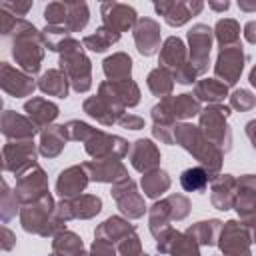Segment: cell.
<instances>
[{"mask_svg": "<svg viewBox=\"0 0 256 256\" xmlns=\"http://www.w3.org/2000/svg\"><path fill=\"white\" fill-rule=\"evenodd\" d=\"M208 8H212L214 12H224V10H228V8H230V2H228V0H224V2L210 0V2H208Z\"/></svg>", "mask_w": 256, "mask_h": 256, "instance_id": "cell-59", "label": "cell"}, {"mask_svg": "<svg viewBox=\"0 0 256 256\" xmlns=\"http://www.w3.org/2000/svg\"><path fill=\"white\" fill-rule=\"evenodd\" d=\"M116 248H118L120 256H148V254H144L142 242H140V238H138L136 232H132L130 236H126L120 244H116Z\"/></svg>", "mask_w": 256, "mask_h": 256, "instance_id": "cell-49", "label": "cell"}, {"mask_svg": "<svg viewBox=\"0 0 256 256\" xmlns=\"http://www.w3.org/2000/svg\"><path fill=\"white\" fill-rule=\"evenodd\" d=\"M72 36V32L64 26H46L42 30V40H44V46L52 52H60L62 44Z\"/></svg>", "mask_w": 256, "mask_h": 256, "instance_id": "cell-42", "label": "cell"}, {"mask_svg": "<svg viewBox=\"0 0 256 256\" xmlns=\"http://www.w3.org/2000/svg\"><path fill=\"white\" fill-rule=\"evenodd\" d=\"M98 94L108 98L110 102L122 106L124 110L126 108H134L140 102V88H138V84L132 78L130 80H122V82L104 80L98 86Z\"/></svg>", "mask_w": 256, "mask_h": 256, "instance_id": "cell-17", "label": "cell"}, {"mask_svg": "<svg viewBox=\"0 0 256 256\" xmlns=\"http://www.w3.org/2000/svg\"><path fill=\"white\" fill-rule=\"evenodd\" d=\"M224 222L210 218V220H200L192 226L186 228V234L192 236L200 246H216L218 238H220V230H222Z\"/></svg>", "mask_w": 256, "mask_h": 256, "instance_id": "cell-31", "label": "cell"}, {"mask_svg": "<svg viewBox=\"0 0 256 256\" xmlns=\"http://www.w3.org/2000/svg\"><path fill=\"white\" fill-rule=\"evenodd\" d=\"M92 182L118 184L128 178V170L120 160H88L82 164Z\"/></svg>", "mask_w": 256, "mask_h": 256, "instance_id": "cell-22", "label": "cell"}, {"mask_svg": "<svg viewBox=\"0 0 256 256\" xmlns=\"http://www.w3.org/2000/svg\"><path fill=\"white\" fill-rule=\"evenodd\" d=\"M64 130H66L68 140H72V142H86V140H90L94 136V132L98 128H92L90 124H86L82 120H68L64 124Z\"/></svg>", "mask_w": 256, "mask_h": 256, "instance_id": "cell-45", "label": "cell"}, {"mask_svg": "<svg viewBox=\"0 0 256 256\" xmlns=\"http://www.w3.org/2000/svg\"><path fill=\"white\" fill-rule=\"evenodd\" d=\"M52 252L62 256H88V252H84L82 238L70 230H62L52 238Z\"/></svg>", "mask_w": 256, "mask_h": 256, "instance_id": "cell-34", "label": "cell"}, {"mask_svg": "<svg viewBox=\"0 0 256 256\" xmlns=\"http://www.w3.org/2000/svg\"><path fill=\"white\" fill-rule=\"evenodd\" d=\"M162 106L170 112L172 120L178 122V120H188V118H194L202 112V106H200V100L194 96V94H176V96H168V98H162L160 100Z\"/></svg>", "mask_w": 256, "mask_h": 256, "instance_id": "cell-27", "label": "cell"}, {"mask_svg": "<svg viewBox=\"0 0 256 256\" xmlns=\"http://www.w3.org/2000/svg\"><path fill=\"white\" fill-rule=\"evenodd\" d=\"M118 124L126 130H140V128H144V118H140L132 112H124V116L118 120Z\"/></svg>", "mask_w": 256, "mask_h": 256, "instance_id": "cell-55", "label": "cell"}, {"mask_svg": "<svg viewBox=\"0 0 256 256\" xmlns=\"http://www.w3.org/2000/svg\"><path fill=\"white\" fill-rule=\"evenodd\" d=\"M228 98H230V108H234L238 112H248L256 106V96L250 90H244V88L234 90Z\"/></svg>", "mask_w": 256, "mask_h": 256, "instance_id": "cell-47", "label": "cell"}, {"mask_svg": "<svg viewBox=\"0 0 256 256\" xmlns=\"http://www.w3.org/2000/svg\"><path fill=\"white\" fill-rule=\"evenodd\" d=\"M100 14H102V24L120 34L134 30V26L138 22L136 10L122 2H104L100 6Z\"/></svg>", "mask_w": 256, "mask_h": 256, "instance_id": "cell-16", "label": "cell"}, {"mask_svg": "<svg viewBox=\"0 0 256 256\" xmlns=\"http://www.w3.org/2000/svg\"><path fill=\"white\" fill-rule=\"evenodd\" d=\"M250 232L240 220H228L224 222L218 238V246L222 250V256H252L250 252Z\"/></svg>", "mask_w": 256, "mask_h": 256, "instance_id": "cell-12", "label": "cell"}, {"mask_svg": "<svg viewBox=\"0 0 256 256\" xmlns=\"http://www.w3.org/2000/svg\"><path fill=\"white\" fill-rule=\"evenodd\" d=\"M214 38L220 48L240 44V24L232 18H222L214 26Z\"/></svg>", "mask_w": 256, "mask_h": 256, "instance_id": "cell-39", "label": "cell"}, {"mask_svg": "<svg viewBox=\"0 0 256 256\" xmlns=\"http://www.w3.org/2000/svg\"><path fill=\"white\" fill-rule=\"evenodd\" d=\"M170 184H172V180H170V176H168V172L166 170H152V172H148V174H144L142 176V180H140V186H142V192H144V196H148V198H158V196H162L168 188H170Z\"/></svg>", "mask_w": 256, "mask_h": 256, "instance_id": "cell-38", "label": "cell"}, {"mask_svg": "<svg viewBox=\"0 0 256 256\" xmlns=\"http://www.w3.org/2000/svg\"><path fill=\"white\" fill-rule=\"evenodd\" d=\"M152 136L160 140L162 144H174V126H164V124H152Z\"/></svg>", "mask_w": 256, "mask_h": 256, "instance_id": "cell-52", "label": "cell"}, {"mask_svg": "<svg viewBox=\"0 0 256 256\" xmlns=\"http://www.w3.org/2000/svg\"><path fill=\"white\" fill-rule=\"evenodd\" d=\"M102 210V200L96 194H80L76 198H62L56 204V214L64 220H88L100 214Z\"/></svg>", "mask_w": 256, "mask_h": 256, "instance_id": "cell-13", "label": "cell"}, {"mask_svg": "<svg viewBox=\"0 0 256 256\" xmlns=\"http://www.w3.org/2000/svg\"><path fill=\"white\" fill-rule=\"evenodd\" d=\"M116 250L118 248L106 240H94L88 250V256H116Z\"/></svg>", "mask_w": 256, "mask_h": 256, "instance_id": "cell-51", "label": "cell"}, {"mask_svg": "<svg viewBox=\"0 0 256 256\" xmlns=\"http://www.w3.org/2000/svg\"><path fill=\"white\" fill-rule=\"evenodd\" d=\"M0 86L6 94L14 98H22V96H32V92L38 88V82H34V78L26 74L24 70L14 68L8 62H2L0 64Z\"/></svg>", "mask_w": 256, "mask_h": 256, "instance_id": "cell-15", "label": "cell"}, {"mask_svg": "<svg viewBox=\"0 0 256 256\" xmlns=\"http://www.w3.org/2000/svg\"><path fill=\"white\" fill-rule=\"evenodd\" d=\"M204 8V2L200 0H160L154 2V10L164 18L168 26H184L192 16H198Z\"/></svg>", "mask_w": 256, "mask_h": 256, "instance_id": "cell-14", "label": "cell"}, {"mask_svg": "<svg viewBox=\"0 0 256 256\" xmlns=\"http://www.w3.org/2000/svg\"><path fill=\"white\" fill-rule=\"evenodd\" d=\"M174 144L182 146L188 154H192L200 166L208 172L210 180L218 176L220 168H222V160H224V152L220 148H216L198 126L188 124V122H180L174 126Z\"/></svg>", "mask_w": 256, "mask_h": 256, "instance_id": "cell-1", "label": "cell"}, {"mask_svg": "<svg viewBox=\"0 0 256 256\" xmlns=\"http://www.w3.org/2000/svg\"><path fill=\"white\" fill-rule=\"evenodd\" d=\"M2 134L8 138V142H20V140H34V136L40 132L36 124L22 114H16L14 110H4L0 118Z\"/></svg>", "mask_w": 256, "mask_h": 256, "instance_id": "cell-21", "label": "cell"}, {"mask_svg": "<svg viewBox=\"0 0 256 256\" xmlns=\"http://www.w3.org/2000/svg\"><path fill=\"white\" fill-rule=\"evenodd\" d=\"M12 36V58L24 70L26 74H36L40 70V64L44 60V40L42 30H38L34 24H30L24 18H18Z\"/></svg>", "mask_w": 256, "mask_h": 256, "instance_id": "cell-2", "label": "cell"}, {"mask_svg": "<svg viewBox=\"0 0 256 256\" xmlns=\"http://www.w3.org/2000/svg\"><path fill=\"white\" fill-rule=\"evenodd\" d=\"M30 8H32V2H2L0 4V10H6L16 18L26 16Z\"/></svg>", "mask_w": 256, "mask_h": 256, "instance_id": "cell-53", "label": "cell"}, {"mask_svg": "<svg viewBox=\"0 0 256 256\" xmlns=\"http://www.w3.org/2000/svg\"><path fill=\"white\" fill-rule=\"evenodd\" d=\"M66 16H68V4L66 2H50L44 8L46 26H64L66 28Z\"/></svg>", "mask_w": 256, "mask_h": 256, "instance_id": "cell-46", "label": "cell"}, {"mask_svg": "<svg viewBox=\"0 0 256 256\" xmlns=\"http://www.w3.org/2000/svg\"><path fill=\"white\" fill-rule=\"evenodd\" d=\"M174 76L168 72V70H164V68H154V70H150V74H148V78H146V84H148V90L154 94V96H158L160 100L162 98H168V96H172V90H174Z\"/></svg>", "mask_w": 256, "mask_h": 256, "instance_id": "cell-37", "label": "cell"}, {"mask_svg": "<svg viewBox=\"0 0 256 256\" xmlns=\"http://www.w3.org/2000/svg\"><path fill=\"white\" fill-rule=\"evenodd\" d=\"M248 80H250V84L256 88V64L252 66V70H250V76H248Z\"/></svg>", "mask_w": 256, "mask_h": 256, "instance_id": "cell-61", "label": "cell"}, {"mask_svg": "<svg viewBox=\"0 0 256 256\" xmlns=\"http://www.w3.org/2000/svg\"><path fill=\"white\" fill-rule=\"evenodd\" d=\"M58 68L68 76L70 88L78 94H84L92 88V62L82 50H74L68 54H60Z\"/></svg>", "mask_w": 256, "mask_h": 256, "instance_id": "cell-5", "label": "cell"}, {"mask_svg": "<svg viewBox=\"0 0 256 256\" xmlns=\"http://www.w3.org/2000/svg\"><path fill=\"white\" fill-rule=\"evenodd\" d=\"M132 232H136V226L128 222V218L122 216H110L106 218L102 224L96 226L94 230V238L96 240H106L110 244H120L126 236H130Z\"/></svg>", "mask_w": 256, "mask_h": 256, "instance_id": "cell-28", "label": "cell"}, {"mask_svg": "<svg viewBox=\"0 0 256 256\" xmlns=\"http://www.w3.org/2000/svg\"><path fill=\"white\" fill-rule=\"evenodd\" d=\"M158 64H160V68L168 70L172 76H176L182 68H186L190 64V56H188V50H186V44L182 42V38L168 36L162 42Z\"/></svg>", "mask_w": 256, "mask_h": 256, "instance_id": "cell-18", "label": "cell"}, {"mask_svg": "<svg viewBox=\"0 0 256 256\" xmlns=\"http://www.w3.org/2000/svg\"><path fill=\"white\" fill-rule=\"evenodd\" d=\"M18 204H20V202H18L14 190H10L6 182H2V194H0V218H2L4 224L16 216V212H18Z\"/></svg>", "mask_w": 256, "mask_h": 256, "instance_id": "cell-44", "label": "cell"}, {"mask_svg": "<svg viewBox=\"0 0 256 256\" xmlns=\"http://www.w3.org/2000/svg\"><path fill=\"white\" fill-rule=\"evenodd\" d=\"M110 194H112L118 210L122 212V216H126L128 220H138L148 210L144 204V198L138 192V186L132 178H126V180L114 184Z\"/></svg>", "mask_w": 256, "mask_h": 256, "instance_id": "cell-11", "label": "cell"}, {"mask_svg": "<svg viewBox=\"0 0 256 256\" xmlns=\"http://www.w3.org/2000/svg\"><path fill=\"white\" fill-rule=\"evenodd\" d=\"M244 132H246V136H248V140H250L252 148L256 150V120H250V122H246V126H244Z\"/></svg>", "mask_w": 256, "mask_h": 256, "instance_id": "cell-58", "label": "cell"}, {"mask_svg": "<svg viewBox=\"0 0 256 256\" xmlns=\"http://www.w3.org/2000/svg\"><path fill=\"white\" fill-rule=\"evenodd\" d=\"M170 256H200V244L186 232H178L170 248Z\"/></svg>", "mask_w": 256, "mask_h": 256, "instance_id": "cell-43", "label": "cell"}, {"mask_svg": "<svg viewBox=\"0 0 256 256\" xmlns=\"http://www.w3.org/2000/svg\"><path fill=\"white\" fill-rule=\"evenodd\" d=\"M88 182H90V176H88V172L84 170L82 164L68 166L58 174L56 192L62 198H76L86 190Z\"/></svg>", "mask_w": 256, "mask_h": 256, "instance_id": "cell-24", "label": "cell"}, {"mask_svg": "<svg viewBox=\"0 0 256 256\" xmlns=\"http://www.w3.org/2000/svg\"><path fill=\"white\" fill-rule=\"evenodd\" d=\"M24 112H26V116L36 124V128H38L40 132H42L44 128L52 126V122H54V120L58 118V114H60L58 106H56L54 102L42 98V96H34V98H30V100H26V102H24Z\"/></svg>", "mask_w": 256, "mask_h": 256, "instance_id": "cell-26", "label": "cell"}, {"mask_svg": "<svg viewBox=\"0 0 256 256\" xmlns=\"http://www.w3.org/2000/svg\"><path fill=\"white\" fill-rule=\"evenodd\" d=\"M130 146L122 136L108 134L102 130H96L90 140L84 142L86 154L92 156V160H122L128 152Z\"/></svg>", "mask_w": 256, "mask_h": 256, "instance_id": "cell-7", "label": "cell"}, {"mask_svg": "<svg viewBox=\"0 0 256 256\" xmlns=\"http://www.w3.org/2000/svg\"><path fill=\"white\" fill-rule=\"evenodd\" d=\"M36 144L34 140H20V142H6L2 148V164L6 172H12L18 176H22L26 170H30L36 164Z\"/></svg>", "mask_w": 256, "mask_h": 256, "instance_id": "cell-8", "label": "cell"}, {"mask_svg": "<svg viewBox=\"0 0 256 256\" xmlns=\"http://www.w3.org/2000/svg\"><path fill=\"white\" fill-rule=\"evenodd\" d=\"M134 44H136V50L142 54V56H154L156 52H160V24L154 20V18H138L134 30Z\"/></svg>", "mask_w": 256, "mask_h": 256, "instance_id": "cell-20", "label": "cell"}, {"mask_svg": "<svg viewBox=\"0 0 256 256\" xmlns=\"http://www.w3.org/2000/svg\"><path fill=\"white\" fill-rule=\"evenodd\" d=\"M236 198V178L232 174H218L210 180V202L216 210H230Z\"/></svg>", "mask_w": 256, "mask_h": 256, "instance_id": "cell-25", "label": "cell"}, {"mask_svg": "<svg viewBox=\"0 0 256 256\" xmlns=\"http://www.w3.org/2000/svg\"><path fill=\"white\" fill-rule=\"evenodd\" d=\"M244 38H246V42L256 44V20L246 22V26H244Z\"/></svg>", "mask_w": 256, "mask_h": 256, "instance_id": "cell-57", "label": "cell"}, {"mask_svg": "<svg viewBox=\"0 0 256 256\" xmlns=\"http://www.w3.org/2000/svg\"><path fill=\"white\" fill-rule=\"evenodd\" d=\"M48 192H50L48 190V176H46V172L38 164H34L30 170H26L22 176L16 178L14 194H16V198H18V202L22 206L38 202Z\"/></svg>", "mask_w": 256, "mask_h": 256, "instance_id": "cell-10", "label": "cell"}, {"mask_svg": "<svg viewBox=\"0 0 256 256\" xmlns=\"http://www.w3.org/2000/svg\"><path fill=\"white\" fill-rule=\"evenodd\" d=\"M14 244H16V236H14V232L8 230L6 226H2V228H0V246H2V250L8 252V250L14 248Z\"/></svg>", "mask_w": 256, "mask_h": 256, "instance_id": "cell-56", "label": "cell"}, {"mask_svg": "<svg viewBox=\"0 0 256 256\" xmlns=\"http://www.w3.org/2000/svg\"><path fill=\"white\" fill-rule=\"evenodd\" d=\"M238 8L242 12H256V0H238Z\"/></svg>", "mask_w": 256, "mask_h": 256, "instance_id": "cell-60", "label": "cell"}, {"mask_svg": "<svg viewBox=\"0 0 256 256\" xmlns=\"http://www.w3.org/2000/svg\"><path fill=\"white\" fill-rule=\"evenodd\" d=\"M68 4V16H66V28L70 32H80L86 28L90 20V10L86 2H66Z\"/></svg>", "mask_w": 256, "mask_h": 256, "instance_id": "cell-41", "label": "cell"}, {"mask_svg": "<svg viewBox=\"0 0 256 256\" xmlns=\"http://www.w3.org/2000/svg\"><path fill=\"white\" fill-rule=\"evenodd\" d=\"M228 116H230V106H224V104H208L198 114L200 118L198 128L222 152H228L232 148V130L226 122Z\"/></svg>", "mask_w": 256, "mask_h": 256, "instance_id": "cell-4", "label": "cell"}, {"mask_svg": "<svg viewBox=\"0 0 256 256\" xmlns=\"http://www.w3.org/2000/svg\"><path fill=\"white\" fill-rule=\"evenodd\" d=\"M20 224L26 232L48 238L56 236L58 232L66 230V222L56 214V202L48 192L38 202L26 204L20 208Z\"/></svg>", "mask_w": 256, "mask_h": 256, "instance_id": "cell-3", "label": "cell"}, {"mask_svg": "<svg viewBox=\"0 0 256 256\" xmlns=\"http://www.w3.org/2000/svg\"><path fill=\"white\" fill-rule=\"evenodd\" d=\"M38 88L48 96L66 98L70 92V82H68V76L60 68H52V70H46L38 78Z\"/></svg>", "mask_w": 256, "mask_h": 256, "instance_id": "cell-32", "label": "cell"}, {"mask_svg": "<svg viewBox=\"0 0 256 256\" xmlns=\"http://www.w3.org/2000/svg\"><path fill=\"white\" fill-rule=\"evenodd\" d=\"M170 222H172V216H170V206H168L166 198L154 202L148 208V230L154 238L160 236L166 228H170Z\"/></svg>", "mask_w": 256, "mask_h": 256, "instance_id": "cell-36", "label": "cell"}, {"mask_svg": "<svg viewBox=\"0 0 256 256\" xmlns=\"http://www.w3.org/2000/svg\"><path fill=\"white\" fill-rule=\"evenodd\" d=\"M236 192L240 194H256V176L254 174H244L236 178Z\"/></svg>", "mask_w": 256, "mask_h": 256, "instance_id": "cell-54", "label": "cell"}, {"mask_svg": "<svg viewBox=\"0 0 256 256\" xmlns=\"http://www.w3.org/2000/svg\"><path fill=\"white\" fill-rule=\"evenodd\" d=\"M168 206H170V216H172V222L176 220H184L188 214H190V200L182 194H170L166 198Z\"/></svg>", "mask_w": 256, "mask_h": 256, "instance_id": "cell-48", "label": "cell"}, {"mask_svg": "<svg viewBox=\"0 0 256 256\" xmlns=\"http://www.w3.org/2000/svg\"><path fill=\"white\" fill-rule=\"evenodd\" d=\"M120 36H122L120 32H116V30H112V28L102 24L100 28H96L94 34H88V36L82 38V46L86 50H92V52H104L112 44H116L120 40Z\"/></svg>", "mask_w": 256, "mask_h": 256, "instance_id": "cell-35", "label": "cell"}, {"mask_svg": "<svg viewBox=\"0 0 256 256\" xmlns=\"http://www.w3.org/2000/svg\"><path fill=\"white\" fill-rule=\"evenodd\" d=\"M82 110L94 118L96 122H100L102 126H112V124H118V120L124 116V108L110 102L108 98L96 94V96H90L84 100L82 104Z\"/></svg>", "mask_w": 256, "mask_h": 256, "instance_id": "cell-23", "label": "cell"}, {"mask_svg": "<svg viewBox=\"0 0 256 256\" xmlns=\"http://www.w3.org/2000/svg\"><path fill=\"white\" fill-rule=\"evenodd\" d=\"M50 256H62V254H56V252H52V254H50Z\"/></svg>", "mask_w": 256, "mask_h": 256, "instance_id": "cell-62", "label": "cell"}, {"mask_svg": "<svg viewBox=\"0 0 256 256\" xmlns=\"http://www.w3.org/2000/svg\"><path fill=\"white\" fill-rule=\"evenodd\" d=\"M68 142V136H66V130H64V124L58 126V124H52L48 128H44L40 132V144H38V152L44 156V158H56L64 146Z\"/></svg>", "mask_w": 256, "mask_h": 256, "instance_id": "cell-29", "label": "cell"}, {"mask_svg": "<svg viewBox=\"0 0 256 256\" xmlns=\"http://www.w3.org/2000/svg\"><path fill=\"white\" fill-rule=\"evenodd\" d=\"M128 158H130L132 168L138 170L140 174H148L152 170H158L160 160H162L158 146L148 138H138L136 142H132Z\"/></svg>", "mask_w": 256, "mask_h": 256, "instance_id": "cell-19", "label": "cell"}, {"mask_svg": "<svg viewBox=\"0 0 256 256\" xmlns=\"http://www.w3.org/2000/svg\"><path fill=\"white\" fill-rule=\"evenodd\" d=\"M248 56L242 50V44L236 46H228V48H220L218 58L214 62V74L220 82H224L226 86H234L244 70Z\"/></svg>", "mask_w": 256, "mask_h": 256, "instance_id": "cell-9", "label": "cell"}, {"mask_svg": "<svg viewBox=\"0 0 256 256\" xmlns=\"http://www.w3.org/2000/svg\"><path fill=\"white\" fill-rule=\"evenodd\" d=\"M208 172L202 168V166H192V168H186L182 174H180V186L186 190V192H200L208 186Z\"/></svg>", "mask_w": 256, "mask_h": 256, "instance_id": "cell-40", "label": "cell"}, {"mask_svg": "<svg viewBox=\"0 0 256 256\" xmlns=\"http://www.w3.org/2000/svg\"><path fill=\"white\" fill-rule=\"evenodd\" d=\"M212 36L214 30L206 24H194L188 34V56H190V64L194 66V70L198 72V76L206 74L208 66H210V48H212Z\"/></svg>", "mask_w": 256, "mask_h": 256, "instance_id": "cell-6", "label": "cell"}, {"mask_svg": "<svg viewBox=\"0 0 256 256\" xmlns=\"http://www.w3.org/2000/svg\"><path fill=\"white\" fill-rule=\"evenodd\" d=\"M102 70H104V74H106V78L110 82L130 80V74H132V58L126 52H114V54H110V56L104 58Z\"/></svg>", "mask_w": 256, "mask_h": 256, "instance_id": "cell-30", "label": "cell"}, {"mask_svg": "<svg viewBox=\"0 0 256 256\" xmlns=\"http://www.w3.org/2000/svg\"><path fill=\"white\" fill-rule=\"evenodd\" d=\"M176 236H178V230H174L172 226L166 228L160 236H156V250H158L160 254H170V248H172Z\"/></svg>", "mask_w": 256, "mask_h": 256, "instance_id": "cell-50", "label": "cell"}, {"mask_svg": "<svg viewBox=\"0 0 256 256\" xmlns=\"http://www.w3.org/2000/svg\"><path fill=\"white\" fill-rule=\"evenodd\" d=\"M194 96L200 102L220 104L228 96V86L224 82H220L218 78H202L194 84Z\"/></svg>", "mask_w": 256, "mask_h": 256, "instance_id": "cell-33", "label": "cell"}]
</instances>
